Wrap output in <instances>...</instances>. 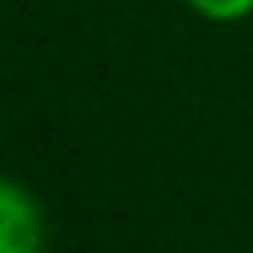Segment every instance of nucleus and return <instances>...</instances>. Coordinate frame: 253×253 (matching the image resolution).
I'll list each match as a JSON object with an SVG mask.
<instances>
[{
    "label": "nucleus",
    "instance_id": "f257e3e1",
    "mask_svg": "<svg viewBox=\"0 0 253 253\" xmlns=\"http://www.w3.org/2000/svg\"><path fill=\"white\" fill-rule=\"evenodd\" d=\"M47 221L36 202V194L0 174V253H43Z\"/></svg>",
    "mask_w": 253,
    "mask_h": 253
},
{
    "label": "nucleus",
    "instance_id": "f03ea898",
    "mask_svg": "<svg viewBox=\"0 0 253 253\" xmlns=\"http://www.w3.org/2000/svg\"><path fill=\"white\" fill-rule=\"evenodd\" d=\"M182 4L210 24H241L253 16V0H182Z\"/></svg>",
    "mask_w": 253,
    "mask_h": 253
}]
</instances>
